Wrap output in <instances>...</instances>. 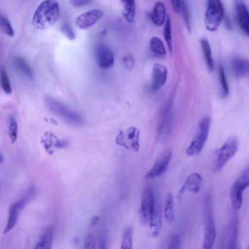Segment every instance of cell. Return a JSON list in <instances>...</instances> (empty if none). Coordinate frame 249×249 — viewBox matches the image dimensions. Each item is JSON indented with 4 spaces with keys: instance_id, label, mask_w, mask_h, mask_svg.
<instances>
[{
    "instance_id": "obj_6",
    "label": "cell",
    "mask_w": 249,
    "mask_h": 249,
    "mask_svg": "<svg viewBox=\"0 0 249 249\" xmlns=\"http://www.w3.org/2000/svg\"><path fill=\"white\" fill-rule=\"evenodd\" d=\"M249 186V165L233 182L230 188V196L233 210L237 211L241 207L243 192Z\"/></svg>"
},
{
    "instance_id": "obj_38",
    "label": "cell",
    "mask_w": 249,
    "mask_h": 249,
    "mask_svg": "<svg viewBox=\"0 0 249 249\" xmlns=\"http://www.w3.org/2000/svg\"><path fill=\"white\" fill-rule=\"evenodd\" d=\"M61 31L64 36L69 39L72 40L75 38L74 32L69 25L67 24L62 25L61 27Z\"/></svg>"
},
{
    "instance_id": "obj_7",
    "label": "cell",
    "mask_w": 249,
    "mask_h": 249,
    "mask_svg": "<svg viewBox=\"0 0 249 249\" xmlns=\"http://www.w3.org/2000/svg\"><path fill=\"white\" fill-rule=\"evenodd\" d=\"M49 109L55 114L69 122L81 124L83 119L78 113L67 107L61 103L49 96L45 98Z\"/></svg>"
},
{
    "instance_id": "obj_10",
    "label": "cell",
    "mask_w": 249,
    "mask_h": 249,
    "mask_svg": "<svg viewBox=\"0 0 249 249\" xmlns=\"http://www.w3.org/2000/svg\"><path fill=\"white\" fill-rule=\"evenodd\" d=\"M34 189L30 188L26 195L18 201L11 204L9 208L8 219L3 234L8 233L15 226L19 215V213L25 207L27 202L34 194Z\"/></svg>"
},
{
    "instance_id": "obj_30",
    "label": "cell",
    "mask_w": 249,
    "mask_h": 249,
    "mask_svg": "<svg viewBox=\"0 0 249 249\" xmlns=\"http://www.w3.org/2000/svg\"><path fill=\"white\" fill-rule=\"evenodd\" d=\"M164 37L166 41L168 49L170 52H171L173 49L172 31H171V22L170 17L167 15L164 27Z\"/></svg>"
},
{
    "instance_id": "obj_41",
    "label": "cell",
    "mask_w": 249,
    "mask_h": 249,
    "mask_svg": "<svg viewBox=\"0 0 249 249\" xmlns=\"http://www.w3.org/2000/svg\"><path fill=\"white\" fill-rule=\"evenodd\" d=\"M171 1L175 12L179 13L181 10V0H171Z\"/></svg>"
},
{
    "instance_id": "obj_23",
    "label": "cell",
    "mask_w": 249,
    "mask_h": 249,
    "mask_svg": "<svg viewBox=\"0 0 249 249\" xmlns=\"http://www.w3.org/2000/svg\"><path fill=\"white\" fill-rule=\"evenodd\" d=\"M123 6V17L128 23L134 22L136 15L135 0H120Z\"/></svg>"
},
{
    "instance_id": "obj_17",
    "label": "cell",
    "mask_w": 249,
    "mask_h": 249,
    "mask_svg": "<svg viewBox=\"0 0 249 249\" xmlns=\"http://www.w3.org/2000/svg\"><path fill=\"white\" fill-rule=\"evenodd\" d=\"M203 179L201 176L197 173H194L188 176L183 185L179 191V196L184 191H187L194 194H197L201 186Z\"/></svg>"
},
{
    "instance_id": "obj_14",
    "label": "cell",
    "mask_w": 249,
    "mask_h": 249,
    "mask_svg": "<svg viewBox=\"0 0 249 249\" xmlns=\"http://www.w3.org/2000/svg\"><path fill=\"white\" fill-rule=\"evenodd\" d=\"M238 220L235 213H231L227 229L224 245L227 249H236L238 239Z\"/></svg>"
},
{
    "instance_id": "obj_4",
    "label": "cell",
    "mask_w": 249,
    "mask_h": 249,
    "mask_svg": "<svg viewBox=\"0 0 249 249\" xmlns=\"http://www.w3.org/2000/svg\"><path fill=\"white\" fill-rule=\"evenodd\" d=\"M210 123V118L208 117H205L200 121L196 133L186 149L187 155L195 156L201 152L208 137Z\"/></svg>"
},
{
    "instance_id": "obj_19",
    "label": "cell",
    "mask_w": 249,
    "mask_h": 249,
    "mask_svg": "<svg viewBox=\"0 0 249 249\" xmlns=\"http://www.w3.org/2000/svg\"><path fill=\"white\" fill-rule=\"evenodd\" d=\"M150 18L157 26H160L165 23L167 15L164 4L161 1H157L150 14Z\"/></svg>"
},
{
    "instance_id": "obj_22",
    "label": "cell",
    "mask_w": 249,
    "mask_h": 249,
    "mask_svg": "<svg viewBox=\"0 0 249 249\" xmlns=\"http://www.w3.org/2000/svg\"><path fill=\"white\" fill-rule=\"evenodd\" d=\"M172 123V114L169 110L162 120L159 129V138L161 141H165L168 138L171 131Z\"/></svg>"
},
{
    "instance_id": "obj_44",
    "label": "cell",
    "mask_w": 249,
    "mask_h": 249,
    "mask_svg": "<svg viewBox=\"0 0 249 249\" xmlns=\"http://www.w3.org/2000/svg\"><path fill=\"white\" fill-rule=\"evenodd\" d=\"M0 163H1L2 162V161H3V160H4V158H3V155H2V153H0Z\"/></svg>"
},
{
    "instance_id": "obj_1",
    "label": "cell",
    "mask_w": 249,
    "mask_h": 249,
    "mask_svg": "<svg viewBox=\"0 0 249 249\" xmlns=\"http://www.w3.org/2000/svg\"><path fill=\"white\" fill-rule=\"evenodd\" d=\"M60 10L55 0H45L37 7L33 15V26L40 30H45L54 25L58 20Z\"/></svg>"
},
{
    "instance_id": "obj_15",
    "label": "cell",
    "mask_w": 249,
    "mask_h": 249,
    "mask_svg": "<svg viewBox=\"0 0 249 249\" xmlns=\"http://www.w3.org/2000/svg\"><path fill=\"white\" fill-rule=\"evenodd\" d=\"M95 58L99 67L102 69L111 67L114 63V55L111 50L104 44H99L95 48Z\"/></svg>"
},
{
    "instance_id": "obj_28",
    "label": "cell",
    "mask_w": 249,
    "mask_h": 249,
    "mask_svg": "<svg viewBox=\"0 0 249 249\" xmlns=\"http://www.w3.org/2000/svg\"><path fill=\"white\" fill-rule=\"evenodd\" d=\"M158 210V208L156 207V211L149 223L151 234L153 237L155 238L159 235L161 227V217Z\"/></svg>"
},
{
    "instance_id": "obj_16",
    "label": "cell",
    "mask_w": 249,
    "mask_h": 249,
    "mask_svg": "<svg viewBox=\"0 0 249 249\" xmlns=\"http://www.w3.org/2000/svg\"><path fill=\"white\" fill-rule=\"evenodd\" d=\"M167 69L164 65L156 63L152 69V89L158 90L164 85L167 76Z\"/></svg>"
},
{
    "instance_id": "obj_12",
    "label": "cell",
    "mask_w": 249,
    "mask_h": 249,
    "mask_svg": "<svg viewBox=\"0 0 249 249\" xmlns=\"http://www.w3.org/2000/svg\"><path fill=\"white\" fill-rule=\"evenodd\" d=\"M172 156L171 149H168L163 151L145 175V179H152L164 173L168 168Z\"/></svg>"
},
{
    "instance_id": "obj_35",
    "label": "cell",
    "mask_w": 249,
    "mask_h": 249,
    "mask_svg": "<svg viewBox=\"0 0 249 249\" xmlns=\"http://www.w3.org/2000/svg\"><path fill=\"white\" fill-rule=\"evenodd\" d=\"M182 13L183 18L184 19V23L186 28L189 32L191 31V25L190 21V12L188 9V7L186 2L181 0V10Z\"/></svg>"
},
{
    "instance_id": "obj_25",
    "label": "cell",
    "mask_w": 249,
    "mask_h": 249,
    "mask_svg": "<svg viewBox=\"0 0 249 249\" xmlns=\"http://www.w3.org/2000/svg\"><path fill=\"white\" fill-rule=\"evenodd\" d=\"M200 42L207 68L210 71H213L214 69V63L210 43L209 41L205 38H201L200 40Z\"/></svg>"
},
{
    "instance_id": "obj_36",
    "label": "cell",
    "mask_w": 249,
    "mask_h": 249,
    "mask_svg": "<svg viewBox=\"0 0 249 249\" xmlns=\"http://www.w3.org/2000/svg\"><path fill=\"white\" fill-rule=\"evenodd\" d=\"M123 64L126 70L131 71L135 66V61L131 54L127 53L123 58Z\"/></svg>"
},
{
    "instance_id": "obj_40",
    "label": "cell",
    "mask_w": 249,
    "mask_h": 249,
    "mask_svg": "<svg viewBox=\"0 0 249 249\" xmlns=\"http://www.w3.org/2000/svg\"><path fill=\"white\" fill-rule=\"evenodd\" d=\"M92 0H71V4L75 7H79L87 5L90 3Z\"/></svg>"
},
{
    "instance_id": "obj_2",
    "label": "cell",
    "mask_w": 249,
    "mask_h": 249,
    "mask_svg": "<svg viewBox=\"0 0 249 249\" xmlns=\"http://www.w3.org/2000/svg\"><path fill=\"white\" fill-rule=\"evenodd\" d=\"M204 237L202 248H213L215 238V227L213 213L211 195H207L204 199L203 208Z\"/></svg>"
},
{
    "instance_id": "obj_42",
    "label": "cell",
    "mask_w": 249,
    "mask_h": 249,
    "mask_svg": "<svg viewBox=\"0 0 249 249\" xmlns=\"http://www.w3.org/2000/svg\"><path fill=\"white\" fill-rule=\"evenodd\" d=\"M99 216H94L92 217V219L91 220V226H94L98 222L99 220Z\"/></svg>"
},
{
    "instance_id": "obj_18",
    "label": "cell",
    "mask_w": 249,
    "mask_h": 249,
    "mask_svg": "<svg viewBox=\"0 0 249 249\" xmlns=\"http://www.w3.org/2000/svg\"><path fill=\"white\" fill-rule=\"evenodd\" d=\"M232 71L237 78H249V61L241 58H234L231 62Z\"/></svg>"
},
{
    "instance_id": "obj_43",
    "label": "cell",
    "mask_w": 249,
    "mask_h": 249,
    "mask_svg": "<svg viewBox=\"0 0 249 249\" xmlns=\"http://www.w3.org/2000/svg\"><path fill=\"white\" fill-rule=\"evenodd\" d=\"M72 241H73V244L75 245H78L79 243V239L77 237H74L73 238Z\"/></svg>"
},
{
    "instance_id": "obj_39",
    "label": "cell",
    "mask_w": 249,
    "mask_h": 249,
    "mask_svg": "<svg viewBox=\"0 0 249 249\" xmlns=\"http://www.w3.org/2000/svg\"><path fill=\"white\" fill-rule=\"evenodd\" d=\"M95 241L92 233H89L86 236L84 242V249H94Z\"/></svg>"
},
{
    "instance_id": "obj_20",
    "label": "cell",
    "mask_w": 249,
    "mask_h": 249,
    "mask_svg": "<svg viewBox=\"0 0 249 249\" xmlns=\"http://www.w3.org/2000/svg\"><path fill=\"white\" fill-rule=\"evenodd\" d=\"M41 142L46 152L50 155L54 151L53 147L62 148L68 145L67 142L59 140L55 135L51 133L46 134L45 138L42 139Z\"/></svg>"
},
{
    "instance_id": "obj_37",
    "label": "cell",
    "mask_w": 249,
    "mask_h": 249,
    "mask_svg": "<svg viewBox=\"0 0 249 249\" xmlns=\"http://www.w3.org/2000/svg\"><path fill=\"white\" fill-rule=\"evenodd\" d=\"M167 249H179L180 248V238L178 235L173 234L169 238L167 243Z\"/></svg>"
},
{
    "instance_id": "obj_45",
    "label": "cell",
    "mask_w": 249,
    "mask_h": 249,
    "mask_svg": "<svg viewBox=\"0 0 249 249\" xmlns=\"http://www.w3.org/2000/svg\"><path fill=\"white\" fill-rule=\"evenodd\" d=\"M248 249H249V246H248Z\"/></svg>"
},
{
    "instance_id": "obj_26",
    "label": "cell",
    "mask_w": 249,
    "mask_h": 249,
    "mask_svg": "<svg viewBox=\"0 0 249 249\" xmlns=\"http://www.w3.org/2000/svg\"><path fill=\"white\" fill-rule=\"evenodd\" d=\"M133 248V228L126 225L124 229L121 238V249H131Z\"/></svg>"
},
{
    "instance_id": "obj_29",
    "label": "cell",
    "mask_w": 249,
    "mask_h": 249,
    "mask_svg": "<svg viewBox=\"0 0 249 249\" xmlns=\"http://www.w3.org/2000/svg\"><path fill=\"white\" fill-rule=\"evenodd\" d=\"M150 48L151 52L158 56H163L166 54V50L162 41L158 37L154 36L150 41Z\"/></svg>"
},
{
    "instance_id": "obj_21",
    "label": "cell",
    "mask_w": 249,
    "mask_h": 249,
    "mask_svg": "<svg viewBox=\"0 0 249 249\" xmlns=\"http://www.w3.org/2000/svg\"><path fill=\"white\" fill-rule=\"evenodd\" d=\"M12 65L14 69L25 77L29 79L33 78L34 74L31 67L23 58L20 56L15 57Z\"/></svg>"
},
{
    "instance_id": "obj_27",
    "label": "cell",
    "mask_w": 249,
    "mask_h": 249,
    "mask_svg": "<svg viewBox=\"0 0 249 249\" xmlns=\"http://www.w3.org/2000/svg\"><path fill=\"white\" fill-rule=\"evenodd\" d=\"M164 215L166 220L168 222H171L174 219V202L173 196L170 193H167L166 196Z\"/></svg>"
},
{
    "instance_id": "obj_11",
    "label": "cell",
    "mask_w": 249,
    "mask_h": 249,
    "mask_svg": "<svg viewBox=\"0 0 249 249\" xmlns=\"http://www.w3.org/2000/svg\"><path fill=\"white\" fill-rule=\"evenodd\" d=\"M233 9L236 22L249 37V10L244 0H233Z\"/></svg>"
},
{
    "instance_id": "obj_9",
    "label": "cell",
    "mask_w": 249,
    "mask_h": 249,
    "mask_svg": "<svg viewBox=\"0 0 249 249\" xmlns=\"http://www.w3.org/2000/svg\"><path fill=\"white\" fill-rule=\"evenodd\" d=\"M140 131L136 127L131 126L125 131L121 130L115 139L117 144L128 150L137 152L140 149Z\"/></svg>"
},
{
    "instance_id": "obj_3",
    "label": "cell",
    "mask_w": 249,
    "mask_h": 249,
    "mask_svg": "<svg viewBox=\"0 0 249 249\" xmlns=\"http://www.w3.org/2000/svg\"><path fill=\"white\" fill-rule=\"evenodd\" d=\"M225 18V10L221 0H207L204 15L206 28L215 32Z\"/></svg>"
},
{
    "instance_id": "obj_31",
    "label": "cell",
    "mask_w": 249,
    "mask_h": 249,
    "mask_svg": "<svg viewBox=\"0 0 249 249\" xmlns=\"http://www.w3.org/2000/svg\"><path fill=\"white\" fill-rule=\"evenodd\" d=\"M18 123L14 116H10L8 120V132L9 136L12 144L14 143L18 137Z\"/></svg>"
},
{
    "instance_id": "obj_13",
    "label": "cell",
    "mask_w": 249,
    "mask_h": 249,
    "mask_svg": "<svg viewBox=\"0 0 249 249\" xmlns=\"http://www.w3.org/2000/svg\"><path fill=\"white\" fill-rule=\"evenodd\" d=\"M103 11L99 9H92L80 15L76 19L75 24L81 29H86L94 25L103 17Z\"/></svg>"
},
{
    "instance_id": "obj_5",
    "label": "cell",
    "mask_w": 249,
    "mask_h": 249,
    "mask_svg": "<svg viewBox=\"0 0 249 249\" xmlns=\"http://www.w3.org/2000/svg\"><path fill=\"white\" fill-rule=\"evenodd\" d=\"M238 149V141L235 137H229L217 150L214 160V172L221 171L228 162L234 156Z\"/></svg>"
},
{
    "instance_id": "obj_34",
    "label": "cell",
    "mask_w": 249,
    "mask_h": 249,
    "mask_svg": "<svg viewBox=\"0 0 249 249\" xmlns=\"http://www.w3.org/2000/svg\"><path fill=\"white\" fill-rule=\"evenodd\" d=\"M1 85L2 89L6 94H9L11 93L12 88L9 77L3 68L1 69Z\"/></svg>"
},
{
    "instance_id": "obj_32",
    "label": "cell",
    "mask_w": 249,
    "mask_h": 249,
    "mask_svg": "<svg viewBox=\"0 0 249 249\" xmlns=\"http://www.w3.org/2000/svg\"><path fill=\"white\" fill-rule=\"evenodd\" d=\"M218 75L221 88L222 95L223 96L226 97L229 94V86L224 69L223 66L220 64L218 66Z\"/></svg>"
},
{
    "instance_id": "obj_24",
    "label": "cell",
    "mask_w": 249,
    "mask_h": 249,
    "mask_svg": "<svg viewBox=\"0 0 249 249\" xmlns=\"http://www.w3.org/2000/svg\"><path fill=\"white\" fill-rule=\"evenodd\" d=\"M53 239V229L52 227H48L40 237L38 242L34 249H51Z\"/></svg>"
},
{
    "instance_id": "obj_33",
    "label": "cell",
    "mask_w": 249,
    "mask_h": 249,
    "mask_svg": "<svg viewBox=\"0 0 249 249\" xmlns=\"http://www.w3.org/2000/svg\"><path fill=\"white\" fill-rule=\"evenodd\" d=\"M0 26L5 34L10 37L14 36V31L10 21L6 17L3 15L0 16Z\"/></svg>"
},
{
    "instance_id": "obj_8",
    "label": "cell",
    "mask_w": 249,
    "mask_h": 249,
    "mask_svg": "<svg viewBox=\"0 0 249 249\" xmlns=\"http://www.w3.org/2000/svg\"><path fill=\"white\" fill-rule=\"evenodd\" d=\"M156 207L152 187L147 185L143 189L141 196L140 213L142 222L149 223Z\"/></svg>"
}]
</instances>
